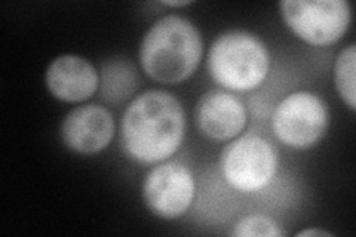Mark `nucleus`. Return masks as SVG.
Here are the masks:
<instances>
[{
  "mask_svg": "<svg viewBox=\"0 0 356 237\" xmlns=\"http://www.w3.org/2000/svg\"><path fill=\"white\" fill-rule=\"evenodd\" d=\"M186 113L174 95L150 89L129 104L122 119V145L132 161L144 165L165 162L180 149Z\"/></svg>",
  "mask_w": 356,
  "mask_h": 237,
  "instance_id": "nucleus-1",
  "label": "nucleus"
},
{
  "mask_svg": "<svg viewBox=\"0 0 356 237\" xmlns=\"http://www.w3.org/2000/svg\"><path fill=\"white\" fill-rule=\"evenodd\" d=\"M140 63L153 81L175 85L187 81L200 64L204 40L191 19L166 15L147 30L140 44Z\"/></svg>",
  "mask_w": 356,
  "mask_h": 237,
  "instance_id": "nucleus-2",
  "label": "nucleus"
},
{
  "mask_svg": "<svg viewBox=\"0 0 356 237\" xmlns=\"http://www.w3.org/2000/svg\"><path fill=\"white\" fill-rule=\"evenodd\" d=\"M269 70L270 54L266 43L245 30L222 33L208 54L211 77L229 91H252L263 85Z\"/></svg>",
  "mask_w": 356,
  "mask_h": 237,
  "instance_id": "nucleus-3",
  "label": "nucleus"
},
{
  "mask_svg": "<svg viewBox=\"0 0 356 237\" xmlns=\"http://www.w3.org/2000/svg\"><path fill=\"white\" fill-rule=\"evenodd\" d=\"M277 165L275 147L254 133L230 142L220 157L222 178L241 193H257L266 188L276 177Z\"/></svg>",
  "mask_w": 356,
  "mask_h": 237,
  "instance_id": "nucleus-4",
  "label": "nucleus"
},
{
  "mask_svg": "<svg viewBox=\"0 0 356 237\" xmlns=\"http://www.w3.org/2000/svg\"><path fill=\"white\" fill-rule=\"evenodd\" d=\"M280 9L286 27L312 47L339 42L352 19L346 0H284Z\"/></svg>",
  "mask_w": 356,
  "mask_h": 237,
  "instance_id": "nucleus-5",
  "label": "nucleus"
},
{
  "mask_svg": "<svg viewBox=\"0 0 356 237\" xmlns=\"http://www.w3.org/2000/svg\"><path fill=\"white\" fill-rule=\"evenodd\" d=\"M330 126V113L324 99L314 92L298 91L277 104L272 129L284 145L306 150L316 145Z\"/></svg>",
  "mask_w": 356,
  "mask_h": 237,
  "instance_id": "nucleus-6",
  "label": "nucleus"
},
{
  "mask_svg": "<svg viewBox=\"0 0 356 237\" xmlns=\"http://www.w3.org/2000/svg\"><path fill=\"white\" fill-rule=\"evenodd\" d=\"M195 177L178 162H163L153 167L143 184V199L154 217L175 220L183 217L195 199Z\"/></svg>",
  "mask_w": 356,
  "mask_h": 237,
  "instance_id": "nucleus-7",
  "label": "nucleus"
},
{
  "mask_svg": "<svg viewBox=\"0 0 356 237\" xmlns=\"http://www.w3.org/2000/svg\"><path fill=\"white\" fill-rule=\"evenodd\" d=\"M115 137L111 113L95 104L76 107L67 113L61 125V138L69 150L79 154L103 152Z\"/></svg>",
  "mask_w": 356,
  "mask_h": 237,
  "instance_id": "nucleus-8",
  "label": "nucleus"
},
{
  "mask_svg": "<svg viewBox=\"0 0 356 237\" xmlns=\"http://www.w3.org/2000/svg\"><path fill=\"white\" fill-rule=\"evenodd\" d=\"M199 131L214 141H229L247 126L248 115L242 101L221 89H213L200 97L195 108Z\"/></svg>",
  "mask_w": 356,
  "mask_h": 237,
  "instance_id": "nucleus-9",
  "label": "nucleus"
},
{
  "mask_svg": "<svg viewBox=\"0 0 356 237\" xmlns=\"http://www.w3.org/2000/svg\"><path fill=\"white\" fill-rule=\"evenodd\" d=\"M44 82L49 92L64 103H81L91 98L99 85L95 67L77 55H61L47 69Z\"/></svg>",
  "mask_w": 356,
  "mask_h": 237,
  "instance_id": "nucleus-10",
  "label": "nucleus"
},
{
  "mask_svg": "<svg viewBox=\"0 0 356 237\" xmlns=\"http://www.w3.org/2000/svg\"><path fill=\"white\" fill-rule=\"evenodd\" d=\"M138 77L132 64L124 60H115L103 65L102 95L111 104L122 103L136 92Z\"/></svg>",
  "mask_w": 356,
  "mask_h": 237,
  "instance_id": "nucleus-11",
  "label": "nucleus"
},
{
  "mask_svg": "<svg viewBox=\"0 0 356 237\" xmlns=\"http://www.w3.org/2000/svg\"><path fill=\"white\" fill-rule=\"evenodd\" d=\"M356 47L352 43L344 48L334 64V82L341 99L352 111H355V69H356Z\"/></svg>",
  "mask_w": 356,
  "mask_h": 237,
  "instance_id": "nucleus-12",
  "label": "nucleus"
},
{
  "mask_svg": "<svg viewBox=\"0 0 356 237\" xmlns=\"http://www.w3.org/2000/svg\"><path fill=\"white\" fill-rule=\"evenodd\" d=\"M233 236L250 237V236H264V237H282L284 231L280 229L272 218L266 215H250L236 222L233 229Z\"/></svg>",
  "mask_w": 356,
  "mask_h": 237,
  "instance_id": "nucleus-13",
  "label": "nucleus"
},
{
  "mask_svg": "<svg viewBox=\"0 0 356 237\" xmlns=\"http://www.w3.org/2000/svg\"><path fill=\"white\" fill-rule=\"evenodd\" d=\"M296 236H298V237H312V236H325V237H331L332 234L331 233H328V231H324V230H321V229H306V230H302V231H298Z\"/></svg>",
  "mask_w": 356,
  "mask_h": 237,
  "instance_id": "nucleus-14",
  "label": "nucleus"
},
{
  "mask_svg": "<svg viewBox=\"0 0 356 237\" xmlns=\"http://www.w3.org/2000/svg\"><path fill=\"white\" fill-rule=\"evenodd\" d=\"M165 6H174V8H181V6H187L191 5V0H178V2H171V0H165L162 2Z\"/></svg>",
  "mask_w": 356,
  "mask_h": 237,
  "instance_id": "nucleus-15",
  "label": "nucleus"
}]
</instances>
